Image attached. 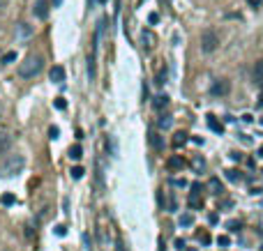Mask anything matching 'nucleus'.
<instances>
[{
  "label": "nucleus",
  "mask_w": 263,
  "mask_h": 251,
  "mask_svg": "<svg viewBox=\"0 0 263 251\" xmlns=\"http://www.w3.org/2000/svg\"><path fill=\"white\" fill-rule=\"evenodd\" d=\"M44 69V58L42 55H26L23 58V62H19V76L21 78H35Z\"/></svg>",
  "instance_id": "nucleus-1"
},
{
  "label": "nucleus",
  "mask_w": 263,
  "mask_h": 251,
  "mask_svg": "<svg viewBox=\"0 0 263 251\" xmlns=\"http://www.w3.org/2000/svg\"><path fill=\"white\" fill-rule=\"evenodd\" d=\"M26 166V157L23 154H7L0 161V177H14L19 175Z\"/></svg>",
  "instance_id": "nucleus-2"
},
{
  "label": "nucleus",
  "mask_w": 263,
  "mask_h": 251,
  "mask_svg": "<svg viewBox=\"0 0 263 251\" xmlns=\"http://www.w3.org/2000/svg\"><path fill=\"white\" fill-rule=\"evenodd\" d=\"M217 46H219L217 32L203 30V35H201V49H203V53H212V51H217Z\"/></svg>",
  "instance_id": "nucleus-3"
},
{
  "label": "nucleus",
  "mask_w": 263,
  "mask_h": 251,
  "mask_svg": "<svg viewBox=\"0 0 263 251\" xmlns=\"http://www.w3.org/2000/svg\"><path fill=\"white\" fill-rule=\"evenodd\" d=\"M201 191H203V187L199 182H194L192 184V194H189V207H192V210H201L203 207V196H201Z\"/></svg>",
  "instance_id": "nucleus-4"
},
{
  "label": "nucleus",
  "mask_w": 263,
  "mask_h": 251,
  "mask_svg": "<svg viewBox=\"0 0 263 251\" xmlns=\"http://www.w3.org/2000/svg\"><path fill=\"white\" fill-rule=\"evenodd\" d=\"M229 90H231V85H229V81H224V78H217V81L210 85V95H215V97L229 95Z\"/></svg>",
  "instance_id": "nucleus-5"
},
{
  "label": "nucleus",
  "mask_w": 263,
  "mask_h": 251,
  "mask_svg": "<svg viewBox=\"0 0 263 251\" xmlns=\"http://www.w3.org/2000/svg\"><path fill=\"white\" fill-rule=\"evenodd\" d=\"M141 42H143V49H146V51H152L155 44H157V37L152 35V30H143L141 32Z\"/></svg>",
  "instance_id": "nucleus-6"
},
{
  "label": "nucleus",
  "mask_w": 263,
  "mask_h": 251,
  "mask_svg": "<svg viewBox=\"0 0 263 251\" xmlns=\"http://www.w3.org/2000/svg\"><path fill=\"white\" fill-rule=\"evenodd\" d=\"M32 12H35L37 19H46V16H49V2H46V0H35Z\"/></svg>",
  "instance_id": "nucleus-7"
},
{
  "label": "nucleus",
  "mask_w": 263,
  "mask_h": 251,
  "mask_svg": "<svg viewBox=\"0 0 263 251\" xmlns=\"http://www.w3.org/2000/svg\"><path fill=\"white\" fill-rule=\"evenodd\" d=\"M252 78H254L256 85H263V58L254 62V69H252Z\"/></svg>",
  "instance_id": "nucleus-8"
},
{
  "label": "nucleus",
  "mask_w": 263,
  "mask_h": 251,
  "mask_svg": "<svg viewBox=\"0 0 263 251\" xmlns=\"http://www.w3.org/2000/svg\"><path fill=\"white\" fill-rule=\"evenodd\" d=\"M49 78H51L53 83H62V81H65V69H62L60 65H56V67L49 72Z\"/></svg>",
  "instance_id": "nucleus-9"
},
{
  "label": "nucleus",
  "mask_w": 263,
  "mask_h": 251,
  "mask_svg": "<svg viewBox=\"0 0 263 251\" xmlns=\"http://www.w3.org/2000/svg\"><path fill=\"white\" fill-rule=\"evenodd\" d=\"M208 189H210V194H215V196H219V194L224 191V187H222V182H219L217 177H210V182H208Z\"/></svg>",
  "instance_id": "nucleus-10"
},
{
  "label": "nucleus",
  "mask_w": 263,
  "mask_h": 251,
  "mask_svg": "<svg viewBox=\"0 0 263 251\" xmlns=\"http://www.w3.org/2000/svg\"><path fill=\"white\" fill-rule=\"evenodd\" d=\"M208 127H210V129L215 131V134H222V131H224L222 122H219L217 118H215V115H208Z\"/></svg>",
  "instance_id": "nucleus-11"
},
{
  "label": "nucleus",
  "mask_w": 263,
  "mask_h": 251,
  "mask_svg": "<svg viewBox=\"0 0 263 251\" xmlns=\"http://www.w3.org/2000/svg\"><path fill=\"white\" fill-rule=\"evenodd\" d=\"M9 143H12V136H9L7 131H0V154H2L5 150H7Z\"/></svg>",
  "instance_id": "nucleus-12"
},
{
  "label": "nucleus",
  "mask_w": 263,
  "mask_h": 251,
  "mask_svg": "<svg viewBox=\"0 0 263 251\" xmlns=\"http://www.w3.org/2000/svg\"><path fill=\"white\" fill-rule=\"evenodd\" d=\"M185 143H187V134H185V131H178V134L173 136V148H182Z\"/></svg>",
  "instance_id": "nucleus-13"
},
{
  "label": "nucleus",
  "mask_w": 263,
  "mask_h": 251,
  "mask_svg": "<svg viewBox=\"0 0 263 251\" xmlns=\"http://www.w3.org/2000/svg\"><path fill=\"white\" fill-rule=\"evenodd\" d=\"M166 106H169V97H166V95L155 97V108H157V111H162V108H166Z\"/></svg>",
  "instance_id": "nucleus-14"
},
{
  "label": "nucleus",
  "mask_w": 263,
  "mask_h": 251,
  "mask_svg": "<svg viewBox=\"0 0 263 251\" xmlns=\"http://www.w3.org/2000/svg\"><path fill=\"white\" fill-rule=\"evenodd\" d=\"M157 125H159V129H169V127H171V125H173L171 115H162V118H159V120H157Z\"/></svg>",
  "instance_id": "nucleus-15"
},
{
  "label": "nucleus",
  "mask_w": 263,
  "mask_h": 251,
  "mask_svg": "<svg viewBox=\"0 0 263 251\" xmlns=\"http://www.w3.org/2000/svg\"><path fill=\"white\" fill-rule=\"evenodd\" d=\"M150 145H152V148H157V150H162V148H164L162 138H159L157 134H155V131H150Z\"/></svg>",
  "instance_id": "nucleus-16"
},
{
  "label": "nucleus",
  "mask_w": 263,
  "mask_h": 251,
  "mask_svg": "<svg viewBox=\"0 0 263 251\" xmlns=\"http://www.w3.org/2000/svg\"><path fill=\"white\" fill-rule=\"evenodd\" d=\"M69 157H72V159H81V157H83L81 145H74V148H69Z\"/></svg>",
  "instance_id": "nucleus-17"
},
{
  "label": "nucleus",
  "mask_w": 263,
  "mask_h": 251,
  "mask_svg": "<svg viewBox=\"0 0 263 251\" xmlns=\"http://www.w3.org/2000/svg\"><path fill=\"white\" fill-rule=\"evenodd\" d=\"M185 166V159H180V157H171L169 159V168H182Z\"/></svg>",
  "instance_id": "nucleus-18"
},
{
  "label": "nucleus",
  "mask_w": 263,
  "mask_h": 251,
  "mask_svg": "<svg viewBox=\"0 0 263 251\" xmlns=\"http://www.w3.org/2000/svg\"><path fill=\"white\" fill-rule=\"evenodd\" d=\"M194 224V217L192 214H182L180 217V226H192Z\"/></svg>",
  "instance_id": "nucleus-19"
},
{
  "label": "nucleus",
  "mask_w": 263,
  "mask_h": 251,
  "mask_svg": "<svg viewBox=\"0 0 263 251\" xmlns=\"http://www.w3.org/2000/svg\"><path fill=\"white\" fill-rule=\"evenodd\" d=\"M83 173H86V171H83L81 166H74V168H72V177H74V180H81Z\"/></svg>",
  "instance_id": "nucleus-20"
},
{
  "label": "nucleus",
  "mask_w": 263,
  "mask_h": 251,
  "mask_svg": "<svg viewBox=\"0 0 263 251\" xmlns=\"http://www.w3.org/2000/svg\"><path fill=\"white\" fill-rule=\"evenodd\" d=\"M16 60V53L12 51V53H5L2 55V65H9V62H14Z\"/></svg>",
  "instance_id": "nucleus-21"
},
{
  "label": "nucleus",
  "mask_w": 263,
  "mask_h": 251,
  "mask_svg": "<svg viewBox=\"0 0 263 251\" xmlns=\"http://www.w3.org/2000/svg\"><path fill=\"white\" fill-rule=\"evenodd\" d=\"M226 177H229L231 182H238V180H240V175H238V171H229V173H226Z\"/></svg>",
  "instance_id": "nucleus-22"
},
{
  "label": "nucleus",
  "mask_w": 263,
  "mask_h": 251,
  "mask_svg": "<svg viewBox=\"0 0 263 251\" xmlns=\"http://www.w3.org/2000/svg\"><path fill=\"white\" fill-rule=\"evenodd\" d=\"M226 228L229 230H240V221H235V219L229 221V224H226Z\"/></svg>",
  "instance_id": "nucleus-23"
},
{
  "label": "nucleus",
  "mask_w": 263,
  "mask_h": 251,
  "mask_svg": "<svg viewBox=\"0 0 263 251\" xmlns=\"http://www.w3.org/2000/svg\"><path fill=\"white\" fill-rule=\"evenodd\" d=\"M14 201H16V198L12 196V194H5V196H2V203H5V205H12Z\"/></svg>",
  "instance_id": "nucleus-24"
},
{
  "label": "nucleus",
  "mask_w": 263,
  "mask_h": 251,
  "mask_svg": "<svg viewBox=\"0 0 263 251\" xmlns=\"http://www.w3.org/2000/svg\"><path fill=\"white\" fill-rule=\"evenodd\" d=\"M217 244H219V247H229V235H219L217 237Z\"/></svg>",
  "instance_id": "nucleus-25"
},
{
  "label": "nucleus",
  "mask_w": 263,
  "mask_h": 251,
  "mask_svg": "<svg viewBox=\"0 0 263 251\" xmlns=\"http://www.w3.org/2000/svg\"><path fill=\"white\" fill-rule=\"evenodd\" d=\"M199 240H201L203 244H210V235H208V233H203V230L199 233Z\"/></svg>",
  "instance_id": "nucleus-26"
},
{
  "label": "nucleus",
  "mask_w": 263,
  "mask_h": 251,
  "mask_svg": "<svg viewBox=\"0 0 263 251\" xmlns=\"http://www.w3.org/2000/svg\"><path fill=\"white\" fill-rule=\"evenodd\" d=\"M157 83H159V85H164V83H166V69H162V72H159Z\"/></svg>",
  "instance_id": "nucleus-27"
},
{
  "label": "nucleus",
  "mask_w": 263,
  "mask_h": 251,
  "mask_svg": "<svg viewBox=\"0 0 263 251\" xmlns=\"http://www.w3.org/2000/svg\"><path fill=\"white\" fill-rule=\"evenodd\" d=\"M49 134H51V138H58V134H60V129H58V127H51V129H49Z\"/></svg>",
  "instance_id": "nucleus-28"
},
{
  "label": "nucleus",
  "mask_w": 263,
  "mask_h": 251,
  "mask_svg": "<svg viewBox=\"0 0 263 251\" xmlns=\"http://www.w3.org/2000/svg\"><path fill=\"white\" fill-rule=\"evenodd\" d=\"M56 106H58V108H60V111H62V108H65V106H67V104H65V99H56Z\"/></svg>",
  "instance_id": "nucleus-29"
},
{
  "label": "nucleus",
  "mask_w": 263,
  "mask_h": 251,
  "mask_svg": "<svg viewBox=\"0 0 263 251\" xmlns=\"http://www.w3.org/2000/svg\"><path fill=\"white\" fill-rule=\"evenodd\" d=\"M261 2H263V0H247V5H252V7H259Z\"/></svg>",
  "instance_id": "nucleus-30"
},
{
  "label": "nucleus",
  "mask_w": 263,
  "mask_h": 251,
  "mask_svg": "<svg viewBox=\"0 0 263 251\" xmlns=\"http://www.w3.org/2000/svg\"><path fill=\"white\" fill-rule=\"evenodd\" d=\"M148 21H150V23H157V21H159V16H157V14H150V16H148Z\"/></svg>",
  "instance_id": "nucleus-31"
},
{
  "label": "nucleus",
  "mask_w": 263,
  "mask_h": 251,
  "mask_svg": "<svg viewBox=\"0 0 263 251\" xmlns=\"http://www.w3.org/2000/svg\"><path fill=\"white\" fill-rule=\"evenodd\" d=\"M2 5H5V0H0V9H2Z\"/></svg>",
  "instance_id": "nucleus-32"
},
{
  "label": "nucleus",
  "mask_w": 263,
  "mask_h": 251,
  "mask_svg": "<svg viewBox=\"0 0 263 251\" xmlns=\"http://www.w3.org/2000/svg\"><path fill=\"white\" fill-rule=\"evenodd\" d=\"M259 122H261V125H263V118H259Z\"/></svg>",
  "instance_id": "nucleus-33"
},
{
  "label": "nucleus",
  "mask_w": 263,
  "mask_h": 251,
  "mask_svg": "<svg viewBox=\"0 0 263 251\" xmlns=\"http://www.w3.org/2000/svg\"><path fill=\"white\" fill-rule=\"evenodd\" d=\"M261 154H263V148H261Z\"/></svg>",
  "instance_id": "nucleus-34"
},
{
  "label": "nucleus",
  "mask_w": 263,
  "mask_h": 251,
  "mask_svg": "<svg viewBox=\"0 0 263 251\" xmlns=\"http://www.w3.org/2000/svg\"><path fill=\"white\" fill-rule=\"evenodd\" d=\"M102 2H104V0H102Z\"/></svg>",
  "instance_id": "nucleus-35"
}]
</instances>
